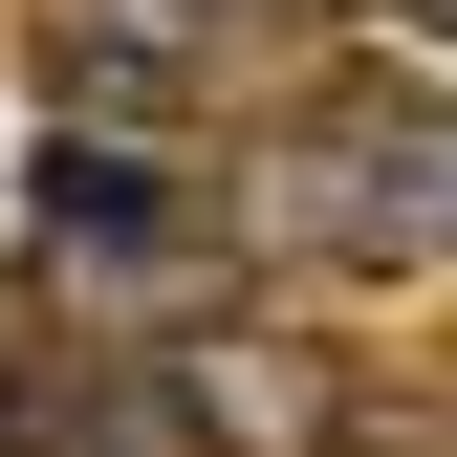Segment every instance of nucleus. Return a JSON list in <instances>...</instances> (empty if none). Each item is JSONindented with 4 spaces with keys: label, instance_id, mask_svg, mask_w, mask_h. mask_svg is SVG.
<instances>
[{
    "label": "nucleus",
    "instance_id": "f257e3e1",
    "mask_svg": "<svg viewBox=\"0 0 457 457\" xmlns=\"http://www.w3.org/2000/svg\"><path fill=\"white\" fill-rule=\"evenodd\" d=\"M240 218H262L283 262H349V283H457V87H414V66L305 87L262 131Z\"/></svg>",
    "mask_w": 457,
    "mask_h": 457
},
{
    "label": "nucleus",
    "instance_id": "f03ea898",
    "mask_svg": "<svg viewBox=\"0 0 457 457\" xmlns=\"http://www.w3.org/2000/svg\"><path fill=\"white\" fill-rule=\"evenodd\" d=\"M44 262L66 283H109V305H175V283L218 262V196L175 175V131H44Z\"/></svg>",
    "mask_w": 457,
    "mask_h": 457
},
{
    "label": "nucleus",
    "instance_id": "7ed1b4c3",
    "mask_svg": "<svg viewBox=\"0 0 457 457\" xmlns=\"http://www.w3.org/2000/svg\"><path fill=\"white\" fill-rule=\"evenodd\" d=\"M175 22H218V44H262V22H327V0H175Z\"/></svg>",
    "mask_w": 457,
    "mask_h": 457
},
{
    "label": "nucleus",
    "instance_id": "20e7f679",
    "mask_svg": "<svg viewBox=\"0 0 457 457\" xmlns=\"http://www.w3.org/2000/svg\"><path fill=\"white\" fill-rule=\"evenodd\" d=\"M392 22H414V44H436V66H457V0H392Z\"/></svg>",
    "mask_w": 457,
    "mask_h": 457
}]
</instances>
